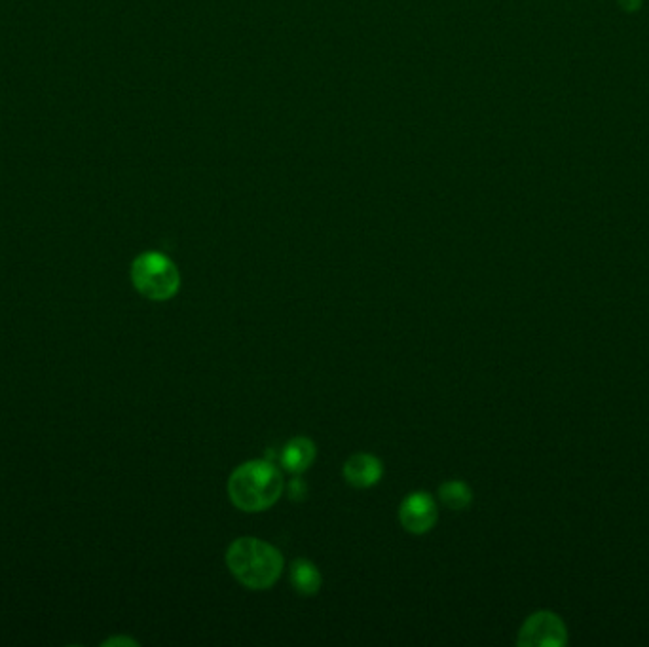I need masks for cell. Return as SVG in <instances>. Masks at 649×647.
Masks as SVG:
<instances>
[{
  "label": "cell",
  "instance_id": "cell-1",
  "mask_svg": "<svg viewBox=\"0 0 649 647\" xmlns=\"http://www.w3.org/2000/svg\"><path fill=\"white\" fill-rule=\"evenodd\" d=\"M226 566L251 591L270 589L283 572V556L257 537H240L226 551Z\"/></svg>",
  "mask_w": 649,
  "mask_h": 647
},
{
  "label": "cell",
  "instance_id": "cell-2",
  "mask_svg": "<svg viewBox=\"0 0 649 647\" xmlns=\"http://www.w3.org/2000/svg\"><path fill=\"white\" fill-rule=\"evenodd\" d=\"M283 477L274 463L266 460L245 462L230 475L228 496L245 513L270 509L281 498Z\"/></svg>",
  "mask_w": 649,
  "mask_h": 647
},
{
  "label": "cell",
  "instance_id": "cell-3",
  "mask_svg": "<svg viewBox=\"0 0 649 647\" xmlns=\"http://www.w3.org/2000/svg\"><path fill=\"white\" fill-rule=\"evenodd\" d=\"M133 287L149 300L164 302L179 293L181 276L175 262L158 251H147L131 264Z\"/></svg>",
  "mask_w": 649,
  "mask_h": 647
},
{
  "label": "cell",
  "instance_id": "cell-4",
  "mask_svg": "<svg viewBox=\"0 0 649 647\" xmlns=\"http://www.w3.org/2000/svg\"><path fill=\"white\" fill-rule=\"evenodd\" d=\"M517 642L524 647H562L568 642V630L557 613L538 611L524 621Z\"/></svg>",
  "mask_w": 649,
  "mask_h": 647
},
{
  "label": "cell",
  "instance_id": "cell-5",
  "mask_svg": "<svg viewBox=\"0 0 649 647\" xmlns=\"http://www.w3.org/2000/svg\"><path fill=\"white\" fill-rule=\"evenodd\" d=\"M437 503L427 492H412L399 507L401 526L410 534H426L437 522Z\"/></svg>",
  "mask_w": 649,
  "mask_h": 647
},
{
  "label": "cell",
  "instance_id": "cell-6",
  "mask_svg": "<svg viewBox=\"0 0 649 647\" xmlns=\"http://www.w3.org/2000/svg\"><path fill=\"white\" fill-rule=\"evenodd\" d=\"M382 462L372 454H355L344 463V479L353 488H371L382 479Z\"/></svg>",
  "mask_w": 649,
  "mask_h": 647
},
{
  "label": "cell",
  "instance_id": "cell-7",
  "mask_svg": "<svg viewBox=\"0 0 649 647\" xmlns=\"http://www.w3.org/2000/svg\"><path fill=\"white\" fill-rule=\"evenodd\" d=\"M316 460V444L312 443L308 437H295L289 443L283 446L279 454V462L283 465L285 471L291 475H300L306 469L312 467Z\"/></svg>",
  "mask_w": 649,
  "mask_h": 647
},
{
  "label": "cell",
  "instance_id": "cell-8",
  "mask_svg": "<svg viewBox=\"0 0 649 647\" xmlns=\"http://www.w3.org/2000/svg\"><path fill=\"white\" fill-rule=\"evenodd\" d=\"M323 577L319 574L316 564L306 558H298L291 568V585L300 596H314L321 589Z\"/></svg>",
  "mask_w": 649,
  "mask_h": 647
},
{
  "label": "cell",
  "instance_id": "cell-9",
  "mask_svg": "<svg viewBox=\"0 0 649 647\" xmlns=\"http://www.w3.org/2000/svg\"><path fill=\"white\" fill-rule=\"evenodd\" d=\"M439 498L452 511H462L471 505L473 492L464 481H448L439 488Z\"/></svg>",
  "mask_w": 649,
  "mask_h": 647
},
{
  "label": "cell",
  "instance_id": "cell-10",
  "mask_svg": "<svg viewBox=\"0 0 649 647\" xmlns=\"http://www.w3.org/2000/svg\"><path fill=\"white\" fill-rule=\"evenodd\" d=\"M306 490H308L306 488V482L302 481V479H293L291 484H289V496H291V500L293 501L304 500Z\"/></svg>",
  "mask_w": 649,
  "mask_h": 647
},
{
  "label": "cell",
  "instance_id": "cell-11",
  "mask_svg": "<svg viewBox=\"0 0 649 647\" xmlns=\"http://www.w3.org/2000/svg\"><path fill=\"white\" fill-rule=\"evenodd\" d=\"M619 6L627 12H636L642 6V0H619Z\"/></svg>",
  "mask_w": 649,
  "mask_h": 647
},
{
  "label": "cell",
  "instance_id": "cell-12",
  "mask_svg": "<svg viewBox=\"0 0 649 647\" xmlns=\"http://www.w3.org/2000/svg\"><path fill=\"white\" fill-rule=\"evenodd\" d=\"M114 644H130V646H137V642L128 640V638H114V640H109V642H107V646H114Z\"/></svg>",
  "mask_w": 649,
  "mask_h": 647
}]
</instances>
